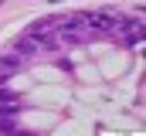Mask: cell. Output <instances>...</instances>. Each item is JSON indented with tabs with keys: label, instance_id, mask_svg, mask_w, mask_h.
<instances>
[{
	"label": "cell",
	"instance_id": "cell-1",
	"mask_svg": "<svg viewBox=\"0 0 146 136\" xmlns=\"http://www.w3.org/2000/svg\"><path fill=\"white\" fill-rule=\"evenodd\" d=\"M10 112H17V109H14V105H7V102H3V105H0V116H10Z\"/></svg>",
	"mask_w": 146,
	"mask_h": 136
}]
</instances>
